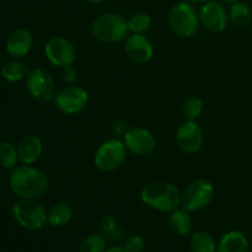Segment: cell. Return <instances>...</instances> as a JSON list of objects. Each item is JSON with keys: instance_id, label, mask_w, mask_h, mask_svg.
I'll return each mask as SVG.
<instances>
[{"instance_id": "obj_24", "label": "cell", "mask_w": 252, "mask_h": 252, "mask_svg": "<svg viewBox=\"0 0 252 252\" xmlns=\"http://www.w3.org/2000/svg\"><path fill=\"white\" fill-rule=\"evenodd\" d=\"M19 162L17 148L10 142L0 143V165L5 169H15Z\"/></svg>"}, {"instance_id": "obj_33", "label": "cell", "mask_w": 252, "mask_h": 252, "mask_svg": "<svg viewBox=\"0 0 252 252\" xmlns=\"http://www.w3.org/2000/svg\"><path fill=\"white\" fill-rule=\"evenodd\" d=\"M86 2H89V4H93V5H98V4H102L105 0H85Z\"/></svg>"}, {"instance_id": "obj_10", "label": "cell", "mask_w": 252, "mask_h": 252, "mask_svg": "<svg viewBox=\"0 0 252 252\" xmlns=\"http://www.w3.org/2000/svg\"><path fill=\"white\" fill-rule=\"evenodd\" d=\"M199 24L209 32H223L229 24V11L219 0H211L198 11Z\"/></svg>"}, {"instance_id": "obj_14", "label": "cell", "mask_w": 252, "mask_h": 252, "mask_svg": "<svg viewBox=\"0 0 252 252\" xmlns=\"http://www.w3.org/2000/svg\"><path fill=\"white\" fill-rule=\"evenodd\" d=\"M125 52L128 58L137 64H145L152 61L154 47L144 34L132 33L126 38Z\"/></svg>"}, {"instance_id": "obj_3", "label": "cell", "mask_w": 252, "mask_h": 252, "mask_svg": "<svg viewBox=\"0 0 252 252\" xmlns=\"http://www.w3.org/2000/svg\"><path fill=\"white\" fill-rule=\"evenodd\" d=\"M167 25L172 33L180 38H191L199 26V14L196 5L189 1H180L170 9Z\"/></svg>"}, {"instance_id": "obj_17", "label": "cell", "mask_w": 252, "mask_h": 252, "mask_svg": "<svg viewBox=\"0 0 252 252\" xmlns=\"http://www.w3.org/2000/svg\"><path fill=\"white\" fill-rule=\"evenodd\" d=\"M250 244L244 233L239 230L228 231L221 236L217 246V252H249Z\"/></svg>"}, {"instance_id": "obj_9", "label": "cell", "mask_w": 252, "mask_h": 252, "mask_svg": "<svg viewBox=\"0 0 252 252\" xmlns=\"http://www.w3.org/2000/svg\"><path fill=\"white\" fill-rule=\"evenodd\" d=\"M44 54L49 63L63 69L73 65L76 59V51L74 44L64 37L56 36L47 41L44 46Z\"/></svg>"}, {"instance_id": "obj_16", "label": "cell", "mask_w": 252, "mask_h": 252, "mask_svg": "<svg viewBox=\"0 0 252 252\" xmlns=\"http://www.w3.org/2000/svg\"><path fill=\"white\" fill-rule=\"evenodd\" d=\"M43 150L41 139L36 135H26L20 140L17 145L19 161L22 165H31L39 159Z\"/></svg>"}, {"instance_id": "obj_7", "label": "cell", "mask_w": 252, "mask_h": 252, "mask_svg": "<svg viewBox=\"0 0 252 252\" xmlns=\"http://www.w3.org/2000/svg\"><path fill=\"white\" fill-rule=\"evenodd\" d=\"M214 194L216 189L211 181L204 179L194 180L182 192V208L189 213L202 211L212 203Z\"/></svg>"}, {"instance_id": "obj_25", "label": "cell", "mask_w": 252, "mask_h": 252, "mask_svg": "<svg viewBox=\"0 0 252 252\" xmlns=\"http://www.w3.org/2000/svg\"><path fill=\"white\" fill-rule=\"evenodd\" d=\"M106 250L107 239L101 234H91L81 241L79 252H106Z\"/></svg>"}, {"instance_id": "obj_20", "label": "cell", "mask_w": 252, "mask_h": 252, "mask_svg": "<svg viewBox=\"0 0 252 252\" xmlns=\"http://www.w3.org/2000/svg\"><path fill=\"white\" fill-rule=\"evenodd\" d=\"M218 243L213 235L207 231H196L189 239V249L191 252H217Z\"/></svg>"}, {"instance_id": "obj_23", "label": "cell", "mask_w": 252, "mask_h": 252, "mask_svg": "<svg viewBox=\"0 0 252 252\" xmlns=\"http://www.w3.org/2000/svg\"><path fill=\"white\" fill-rule=\"evenodd\" d=\"M127 24L129 32H132V33L144 34L145 32L149 31L150 27H152L153 20L149 14H145V12H137V14H133L132 16L127 20Z\"/></svg>"}, {"instance_id": "obj_4", "label": "cell", "mask_w": 252, "mask_h": 252, "mask_svg": "<svg viewBox=\"0 0 252 252\" xmlns=\"http://www.w3.org/2000/svg\"><path fill=\"white\" fill-rule=\"evenodd\" d=\"M94 38L102 43H117L129 36L127 20L115 12L100 15L91 25Z\"/></svg>"}, {"instance_id": "obj_32", "label": "cell", "mask_w": 252, "mask_h": 252, "mask_svg": "<svg viewBox=\"0 0 252 252\" xmlns=\"http://www.w3.org/2000/svg\"><path fill=\"white\" fill-rule=\"evenodd\" d=\"M189 1L193 5H203L206 4V2L211 1V0H189Z\"/></svg>"}, {"instance_id": "obj_26", "label": "cell", "mask_w": 252, "mask_h": 252, "mask_svg": "<svg viewBox=\"0 0 252 252\" xmlns=\"http://www.w3.org/2000/svg\"><path fill=\"white\" fill-rule=\"evenodd\" d=\"M203 108V100L198 96H191L185 101L184 106H182V113H184L186 121H197L201 117Z\"/></svg>"}, {"instance_id": "obj_6", "label": "cell", "mask_w": 252, "mask_h": 252, "mask_svg": "<svg viewBox=\"0 0 252 252\" xmlns=\"http://www.w3.org/2000/svg\"><path fill=\"white\" fill-rule=\"evenodd\" d=\"M127 148L123 140L107 139L97 148L94 157V164L103 172L115 171L125 164L127 159Z\"/></svg>"}, {"instance_id": "obj_29", "label": "cell", "mask_w": 252, "mask_h": 252, "mask_svg": "<svg viewBox=\"0 0 252 252\" xmlns=\"http://www.w3.org/2000/svg\"><path fill=\"white\" fill-rule=\"evenodd\" d=\"M62 76H63V80L65 81L66 84L71 85L76 81V78H78V74H76V70L73 68V65L65 66V68L62 69Z\"/></svg>"}, {"instance_id": "obj_11", "label": "cell", "mask_w": 252, "mask_h": 252, "mask_svg": "<svg viewBox=\"0 0 252 252\" xmlns=\"http://www.w3.org/2000/svg\"><path fill=\"white\" fill-rule=\"evenodd\" d=\"M54 102L58 110L65 115L80 113L89 105V94L81 86L70 85L54 96Z\"/></svg>"}, {"instance_id": "obj_2", "label": "cell", "mask_w": 252, "mask_h": 252, "mask_svg": "<svg viewBox=\"0 0 252 252\" xmlns=\"http://www.w3.org/2000/svg\"><path fill=\"white\" fill-rule=\"evenodd\" d=\"M140 199L147 207L162 213H171L182 206V193L176 185L167 181H153L145 185Z\"/></svg>"}, {"instance_id": "obj_13", "label": "cell", "mask_w": 252, "mask_h": 252, "mask_svg": "<svg viewBox=\"0 0 252 252\" xmlns=\"http://www.w3.org/2000/svg\"><path fill=\"white\" fill-rule=\"evenodd\" d=\"M123 143L129 153L137 157H147L152 154L157 147V140L152 132L143 127H133L123 135Z\"/></svg>"}, {"instance_id": "obj_19", "label": "cell", "mask_w": 252, "mask_h": 252, "mask_svg": "<svg viewBox=\"0 0 252 252\" xmlns=\"http://www.w3.org/2000/svg\"><path fill=\"white\" fill-rule=\"evenodd\" d=\"M73 218V208L66 202H58L48 211V224L53 228L66 225Z\"/></svg>"}, {"instance_id": "obj_18", "label": "cell", "mask_w": 252, "mask_h": 252, "mask_svg": "<svg viewBox=\"0 0 252 252\" xmlns=\"http://www.w3.org/2000/svg\"><path fill=\"white\" fill-rule=\"evenodd\" d=\"M170 229L179 236H186L192 230V218L189 212L185 208H177L170 213Z\"/></svg>"}, {"instance_id": "obj_30", "label": "cell", "mask_w": 252, "mask_h": 252, "mask_svg": "<svg viewBox=\"0 0 252 252\" xmlns=\"http://www.w3.org/2000/svg\"><path fill=\"white\" fill-rule=\"evenodd\" d=\"M128 129H129V126H128V123L123 120H118L117 122L113 125V132L118 135H122V137L128 132Z\"/></svg>"}, {"instance_id": "obj_31", "label": "cell", "mask_w": 252, "mask_h": 252, "mask_svg": "<svg viewBox=\"0 0 252 252\" xmlns=\"http://www.w3.org/2000/svg\"><path fill=\"white\" fill-rule=\"evenodd\" d=\"M106 252H127L125 248H121V246H113V248L107 249Z\"/></svg>"}, {"instance_id": "obj_34", "label": "cell", "mask_w": 252, "mask_h": 252, "mask_svg": "<svg viewBox=\"0 0 252 252\" xmlns=\"http://www.w3.org/2000/svg\"><path fill=\"white\" fill-rule=\"evenodd\" d=\"M219 1H221V2H225V4H233V2H236V1H239V0H219Z\"/></svg>"}, {"instance_id": "obj_21", "label": "cell", "mask_w": 252, "mask_h": 252, "mask_svg": "<svg viewBox=\"0 0 252 252\" xmlns=\"http://www.w3.org/2000/svg\"><path fill=\"white\" fill-rule=\"evenodd\" d=\"M251 19L252 11L249 5L240 0L231 4L230 10H229V20L231 24L238 27H245L250 24Z\"/></svg>"}, {"instance_id": "obj_27", "label": "cell", "mask_w": 252, "mask_h": 252, "mask_svg": "<svg viewBox=\"0 0 252 252\" xmlns=\"http://www.w3.org/2000/svg\"><path fill=\"white\" fill-rule=\"evenodd\" d=\"M100 226H101V230H102L103 236L107 239V241L120 239L121 235H122L117 219H116L113 216L103 217L102 220H101L100 223Z\"/></svg>"}, {"instance_id": "obj_8", "label": "cell", "mask_w": 252, "mask_h": 252, "mask_svg": "<svg viewBox=\"0 0 252 252\" xmlns=\"http://www.w3.org/2000/svg\"><path fill=\"white\" fill-rule=\"evenodd\" d=\"M26 88L32 98L44 103L56 96V83L51 73L44 69H32L26 76Z\"/></svg>"}, {"instance_id": "obj_28", "label": "cell", "mask_w": 252, "mask_h": 252, "mask_svg": "<svg viewBox=\"0 0 252 252\" xmlns=\"http://www.w3.org/2000/svg\"><path fill=\"white\" fill-rule=\"evenodd\" d=\"M123 248L127 252H143L145 249V241L140 235H130L126 240Z\"/></svg>"}, {"instance_id": "obj_15", "label": "cell", "mask_w": 252, "mask_h": 252, "mask_svg": "<svg viewBox=\"0 0 252 252\" xmlns=\"http://www.w3.org/2000/svg\"><path fill=\"white\" fill-rule=\"evenodd\" d=\"M33 46L32 33L26 29H17L6 39V52L12 57L22 58L30 53Z\"/></svg>"}, {"instance_id": "obj_1", "label": "cell", "mask_w": 252, "mask_h": 252, "mask_svg": "<svg viewBox=\"0 0 252 252\" xmlns=\"http://www.w3.org/2000/svg\"><path fill=\"white\" fill-rule=\"evenodd\" d=\"M10 189L20 198L37 199L43 196L49 186L47 175L30 165L12 169L9 179Z\"/></svg>"}, {"instance_id": "obj_22", "label": "cell", "mask_w": 252, "mask_h": 252, "mask_svg": "<svg viewBox=\"0 0 252 252\" xmlns=\"http://www.w3.org/2000/svg\"><path fill=\"white\" fill-rule=\"evenodd\" d=\"M29 70L24 63L19 61H10L1 68V75L10 83H16L26 78Z\"/></svg>"}, {"instance_id": "obj_5", "label": "cell", "mask_w": 252, "mask_h": 252, "mask_svg": "<svg viewBox=\"0 0 252 252\" xmlns=\"http://www.w3.org/2000/svg\"><path fill=\"white\" fill-rule=\"evenodd\" d=\"M15 221L27 230H39L48 224V212L36 199L21 198L12 207Z\"/></svg>"}, {"instance_id": "obj_12", "label": "cell", "mask_w": 252, "mask_h": 252, "mask_svg": "<svg viewBox=\"0 0 252 252\" xmlns=\"http://www.w3.org/2000/svg\"><path fill=\"white\" fill-rule=\"evenodd\" d=\"M204 143L203 130L196 121H185L176 130V144L186 154H194Z\"/></svg>"}]
</instances>
